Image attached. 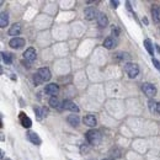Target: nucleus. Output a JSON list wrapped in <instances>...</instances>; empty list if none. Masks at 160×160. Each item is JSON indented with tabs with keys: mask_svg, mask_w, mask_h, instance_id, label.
I'll list each match as a JSON object with an SVG mask.
<instances>
[{
	"mask_svg": "<svg viewBox=\"0 0 160 160\" xmlns=\"http://www.w3.org/2000/svg\"><path fill=\"white\" fill-rule=\"evenodd\" d=\"M142 90L148 98H153V96L156 95V87L150 83H144L142 85Z\"/></svg>",
	"mask_w": 160,
	"mask_h": 160,
	"instance_id": "obj_3",
	"label": "nucleus"
},
{
	"mask_svg": "<svg viewBox=\"0 0 160 160\" xmlns=\"http://www.w3.org/2000/svg\"><path fill=\"white\" fill-rule=\"evenodd\" d=\"M115 44H116V42H115V40H113L112 37H107V38L104 41V46H105L107 49H112V48L115 47Z\"/></svg>",
	"mask_w": 160,
	"mask_h": 160,
	"instance_id": "obj_19",
	"label": "nucleus"
},
{
	"mask_svg": "<svg viewBox=\"0 0 160 160\" xmlns=\"http://www.w3.org/2000/svg\"><path fill=\"white\" fill-rule=\"evenodd\" d=\"M67 121H68V123H69V124H72L73 127H75V126H78V124H79L80 118H79V116H78V115H70V116H68Z\"/></svg>",
	"mask_w": 160,
	"mask_h": 160,
	"instance_id": "obj_16",
	"label": "nucleus"
},
{
	"mask_svg": "<svg viewBox=\"0 0 160 160\" xmlns=\"http://www.w3.org/2000/svg\"><path fill=\"white\" fill-rule=\"evenodd\" d=\"M98 23H99V26L100 27H105V26H107V23H108V19H107V16L105 15V14H99L98 15Z\"/></svg>",
	"mask_w": 160,
	"mask_h": 160,
	"instance_id": "obj_15",
	"label": "nucleus"
},
{
	"mask_svg": "<svg viewBox=\"0 0 160 160\" xmlns=\"http://www.w3.org/2000/svg\"><path fill=\"white\" fill-rule=\"evenodd\" d=\"M9 23V15L6 12H2V16H0V27H6Z\"/></svg>",
	"mask_w": 160,
	"mask_h": 160,
	"instance_id": "obj_17",
	"label": "nucleus"
},
{
	"mask_svg": "<svg viewBox=\"0 0 160 160\" xmlns=\"http://www.w3.org/2000/svg\"><path fill=\"white\" fill-rule=\"evenodd\" d=\"M84 15H85L86 20H92L96 16V10L94 8H86L85 11H84Z\"/></svg>",
	"mask_w": 160,
	"mask_h": 160,
	"instance_id": "obj_14",
	"label": "nucleus"
},
{
	"mask_svg": "<svg viewBox=\"0 0 160 160\" xmlns=\"http://www.w3.org/2000/svg\"><path fill=\"white\" fill-rule=\"evenodd\" d=\"M127 57V54L126 53H117L116 55H115V58L117 59V60H122V59H124Z\"/></svg>",
	"mask_w": 160,
	"mask_h": 160,
	"instance_id": "obj_25",
	"label": "nucleus"
},
{
	"mask_svg": "<svg viewBox=\"0 0 160 160\" xmlns=\"http://www.w3.org/2000/svg\"><path fill=\"white\" fill-rule=\"evenodd\" d=\"M63 108L66 110H69V111H73V112H79V107L70 100H66L63 102Z\"/></svg>",
	"mask_w": 160,
	"mask_h": 160,
	"instance_id": "obj_8",
	"label": "nucleus"
},
{
	"mask_svg": "<svg viewBox=\"0 0 160 160\" xmlns=\"http://www.w3.org/2000/svg\"><path fill=\"white\" fill-rule=\"evenodd\" d=\"M20 32H21V25L20 23H14L9 30V35L10 36H19Z\"/></svg>",
	"mask_w": 160,
	"mask_h": 160,
	"instance_id": "obj_13",
	"label": "nucleus"
},
{
	"mask_svg": "<svg viewBox=\"0 0 160 160\" xmlns=\"http://www.w3.org/2000/svg\"><path fill=\"white\" fill-rule=\"evenodd\" d=\"M118 4H119V2H117V0H116V2H115V0H112V2H111V5H112L113 8H117Z\"/></svg>",
	"mask_w": 160,
	"mask_h": 160,
	"instance_id": "obj_27",
	"label": "nucleus"
},
{
	"mask_svg": "<svg viewBox=\"0 0 160 160\" xmlns=\"http://www.w3.org/2000/svg\"><path fill=\"white\" fill-rule=\"evenodd\" d=\"M153 64H154V67L160 72V62L158 60V59H155V58H153Z\"/></svg>",
	"mask_w": 160,
	"mask_h": 160,
	"instance_id": "obj_26",
	"label": "nucleus"
},
{
	"mask_svg": "<svg viewBox=\"0 0 160 160\" xmlns=\"http://www.w3.org/2000/svg\"><path fill=\"white\" fill-rule=\"evenodd\" d=\"M86 139L90 144L92 145H98L100 142H101V133L96 130H90L87 133H86Z\"/></svg>",
	"mask_w": 160,
	"mask_h": 160,
	"instance_id": "obj_1",
	"label": "nucleus"
},
{
	"mask_svg": "<svg viewBox=\"0 0 160 160\" xmlns=\"http://www.w3.org/2000/svg\"><path fill=\"white\" fill-rule=\"evenodd\" d=\"M35 113H36V116H37L38 119H42L43 116H47L48 110L47 108H40V107H37V108H35Z\"/></svg>",
	"mask_w": 160,
	"mask_h": 160,
	"instance_id": "obj_18",
	"label": "nucleus"
},
{
	"mask_svg": "<svg viewBox=\"0 0 160 160\" xmlns=\"http://www.w3.org/2000/svg\"><path fill=\"white\" fill-rule=\"evenodd\" d=\"M5 160H11V159H5Z\"/></svg>",
	"mask_w": 160,
	"mask_h": 160,
	"instance_id": "obj_31",
	"label": "nucleus"
},
{
	"mask_svg": "<svg viewBox=\"0 0 160 160\" xmlns=\"http://www.w3.org/2000/svg\"><path fill=\"white\" fill-rule=\"evenodd\" d=\"M3 55V60L6 63V64H10L12 62V54L11 53H8V52H3L2 53Z\"/></svg>",
	"mask_w": 160,
	"mask_h": 160,
	"instance_id": "obj_21",
	"label": "nucleus"
},
{
	"mask_svg": "<svg viewBox=\"0 0 160 160\" xmlns=\"http://www.w3.org/2000/svg\"><path fill=\"white\" fill-rule=\"evenodd\" d=\"M149 110H150V112L151 113H154V112H156V108H158V104L154 101V100H149Z\"/></svg>",
	"mask_w": 160,
	"mask_h": 160,
	"instance_id": "obj_23",
	"label": "nucleus"
},
{
	"mask_svg": "<svg viewBox=\"0 0 160 160\" xmlns=\"http://www.w3.org/2000/svg\"><path fill=\"white\" fill-rule=\"evenodd\" d=\"M144 47H145V49L148 51V53L149 54H154V49H153V44H151V42H150V40H144Z\"/></svg>",
	"mask_w": 160,
	"mask_h": 160,
	"instance_id": "obj_20",
	"label": "nucleus"
},
{
	"mask_svg": "<svg viewBox=\"0 0 160 160\" xmlns=\"http://www.w3.org/2000/svg\"><path fill=\"white\" fill-rule=\"evenodd\" d=\"M9 44H10L11 48L19 49V48H21V47L25 44V40H23V38H20V37H14V38L9 42Z\"/></svg>",
	"mask_w": 160,
	"mask_h": 160,
	"instance_id": "obj_7",
	"label": "nucleus"
},
{
	"mask_svg": "<svg viewBox=\"0 0 160 160\" xmlns=\"http://www.w3.org/2000/svg\"><path fill=\"white\" fill-rule=\"evenodd\" d=\"M27 139L31 142V143H34V144H36V145H40L41 144V138L38 137V134L37 133H35V132H28L27 133Z\"/></svg>",
	"mask_w": 160,
	"mask_h": 160,
	"instance_id": "obj_10",
	"label": "nucleus"
},
{
	"mask_svg": "<svg viewBox=\"0 0 160 160\" xmlns=\"http://www.w3.org/2000/svg\"><path fill=\"white\" fill-rule=\"evenodd\" d=\"M49 105H51L53 108H59V107H60V101H59L57 98H51Z\"/></svg>",
	"mask_w": 160,
	"mask_h": 160,
	"instance_id": "obj_22",
	"label": "nucleus"
},
{
	"mask_svg": "<svg viewBox=\"0 0 160 160\" xmlns=\"http://www.w3.org/2000/svg\"><path fill=\"white\" fill-rule=\"evenodd\" d=\"M36 57H37L36 49H35V48H32V47L27 48V49L23 52V58H25L27 62H34V60L36 59Z\"/></svg>",
	"mask_w": 160,
	"mask_h": 160,
	"instance_id": "obj_5",
	"label": "nucleus"
},
{
	"mask_svg": "<svg viewBox=\"0 0 160 160\" xmlns=\"http://www.w3.org/2000/svg\"><path fill=\"white\" fill-rule=\"evenodd\" d=\"M102 160H115V159H111V158H107V159H102Z\"/></svg>",
	"mask_w": 160,
	"mask_h": 160,
	"instance_id": "obj_30",
	"label": "nucleus"
},
{
	"mask_svg": "<svg viewBox=\"0 0 160 160\" xmlns=\"http://www.w3.org/2000/svg\"><path fill=\"white\" fill-rule=\"evenodd\" d=\"M151 17H153V21L154 22H160V6L159 5H155L151 8Z\"/></svg>",
	"mask_w": 160,
	"mask_h": 160,
	"instance_id": "obj_12",
	"label": "nucleus"
},
{
	"mask_svg": "<svg viewBox=\"0 0 160 160\" xmlns=\"http://www.w3.org/2000/svg\"><path fill=\"white\" fill-rule=\"evenodd\" d=\"M58 91H59V86L57 84H48L44 87V92L47 95H52V98H54V96L58 94Z\"/></svg>",
	"mask_w": 160,
	"mask_h": 160,
	"instance_id": "obj_6",
	"label": "nucleus"
},
{
	"mask_svg": "<svg viewBox=\"0 0 160 160\" xmlns=\"http://www.w3.org/2000/svg\"><path fill=\"white\" fill-rule=\"evenodd\" d=\"M83 122H84L85 126H89V127H95L96 123H98V121H96V117H95L94 115H87V116H85L84 119H83Z\"/></svg>",
	"mask_w": 160,
	"mask_h": 160,
	"instance_id": "obj_9",
	"label": "nucleus"
},
{
	"mask_svg": "<svg viewBox=\"0 0 160 160\" xmlns=\"http://www.w3.org/2000/svg\"><path fill=\"white\" fill-rule=\"evenodd\" d=\"M20 121H21L22 127H25V128H30V127L32 126V121H31V118H30V117H27L23 112H21V113H20Z\"/></svg>",
	"mask_w": 160,
	"mask_h": 160,
	"instance_id": "obj_11",
	"label": "nucleus"
},
{
	"mask_svg": "<svg viewBox=\"0 0 160 160\" xmlns=\"http://www.w3.org/2000/svg\"><path fill=\"white\" fill-rule=\"evenodd\" d=\"M111 32H112V36H118L119 35V28L117 26H113L111 28Z\"/></svg>",
	"mask_w": 160,
	"mask_h": 160,
	"instance_id": "obj_24",
	"label": "nucleus"
},
{
	"mask_svg": "<svg viewBox=\"0 0 160 160\" xmlns=\"http://www.w3.org/2000/svg\"><path fill=\"white\" fill-rule=\"evenodd\" d=\"M40 79H41V81L42 83H44V81H48L49 79H51V70L48 69V68H41V69H38V72H37V74H36Z\"/></svg>",
	"mask_w": 160,
	"mask_h": 160,
	"instance_id": "obj_4",
	"label": "nucleus"
},
{
	"mask_svg": "<svg viewBox=\"0 0 160 160\" xmlns=\"http://www.w3.org/2000/svg\"><path fill=\"white\" fill-rule=\"evenodd\" d=\"M124 72L127 73V75L130 76V78H137L138 74H139V68L137 64L134 63H127L124 64Z\"/></svg>",
	"mask_w": 160,
	"mask_h": 160,
	"instance_id": "obj_2",
	"label": "nucleus"
},
{
	"mask_svg": "<svg viewBox=\"0 0 160 160\" xmlns=\"http://www.w3.org/2000/svg\"><path fill=\"white\" fill-rule=\"evenodd\" d=\"M155 47H156V51H158V53H160V47H159L158 44H155Z\"/></svg>",
	"mask_w": 160,
	"mask_h": 160,
	"instance_id": "obj_29",
	"label": "nucleus"
},
{
	"mask_svg": "<svg viewBox=\"0 0 160 160\" xmlns=\"http://www.w3.org/2000/svg\"><path fill=\"white\" fill-rule=\"evenodd\" d=\"M156 112L160 115V102H158V108H156Z\"/></svg>",
	"mask_w": 160,
	"mask_h": 160,
	"instance_id": "obj_28",
	"label": "nucleus"
}]
</instances>
